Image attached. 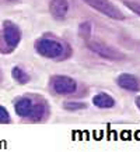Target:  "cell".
<instances>
[{"label": "cell", "mask_w": 140, "mask_h": 152, "mask_svg": "<svg viewBox=\"0 0 140 152\" xmlns=\"http://www.w3.org/2000/svg\"><path fill=\"white\" fill-rule=\"evenodd\" d=\"M21 41L20 28L11 21L3 23V32L0 37V53H10L13 52Z\"/></svg>", "instance_id": "cell-1"}, {"label": "cell", "mask_w": 140, "mask_h": 152, "mask_svg": "<svg viewBox=\"0 0 140 152\" xmlns=\"http://www.w3.org/2000/svg\"><path fill=\"white\" fill-rule=\"evenodd\" d=\"M35 49L41 56L48 59H59L65 53V46L60 41L49 39V38H41L35 43Z\"/></svg>", "instance_id": "cell-2"}, {"label": "cell", "mask_w": 140, "mask_h": 152, "mask_svg": "<svg viewBox=\"0 0 140 152\" xmlns=\"http://www.w3.org/2000/svg\"><path fill=\"white\" fill-rule=\"evenodd\" d=\"M83 1L85 4H88L90 7H93L94 10H97V11H99L101 14L107 15L112 20H118V21L125 20V15L122 14V11L109 0H83Z\"/></svg>", "instance_id": "cell-3"}, {"label": "cell", "mask_w": 140, "mask_h": 152, "mask_svg": "<svg viewBox=\"0 0 140 152\" xmlns=\"http://www.w3.org/2000/svg\"><path fill=\"white\" fill-rule=\"evenodd\" d=\"M87 48H88L91 52H94L95 55L101 56V57H104V59L112 60V61L125 59V55H122L121 52H118L116 49L108 46V45H105V43H101V42L90 41V42H87Z\"/></svg>", "instance_id": "cell-4"}, {"label": "cell", "mask_w": 140, "mask_h": 152, "mask_svg": "<svg viewBox=\"0 0 140 152\" xmlns=\"http://www.w3.org/2000/svg\"><path fill=\"white\" fill-rule=\"evenodd\" d=\"M52 89L59 95H70L77 91V83L67 75H55L51 81Z\"/></svg>", "instance_id": "cell-5"}, {"label": "cell", "mask_w": 140, "mask_h": 152, "mask_svg": "<svg viewBox=\"0 0 140 152\" xmlns=\"http://www.w3.org/2000/svg\"><path fill=\"white\" fill-rule=\"evenodd\" d=\"M116 84L122 89L130 91V92H139L140 91V78L132 75L129 73H122L118 75Z\"/></svg>", "instance_id": "cell-6"}, {"label": "cell", "mask_w": 140, "mask_h": 152, "mask_svg": "<svg viewBox=\"0 0 140 152\" xmlns=\"http://www.w3.org/2000/svg\"><path fill=\"white\" fill-rule=\"evenodd\" d=\"M49 11L55 18H63L69 11V3L67 0H51L49 3Z\"/></svg>", "instance_id": "cell-7"}, {"label": "cell", "mask_w": 140, "mask_h": 152, "mask_svg": "<svg viewBox=\"0 0 140 152\" xmlns=\"http://www.w3.org/2000/svg\"><path fill=\"white\" fill-rule=\"evenodd\" d=\"M32 101L28 99V98H21L15 102L14 105V109H15V113L20 116V117H28L29 113H31V109H32Z\"/></svg>", "instance_id": "cell-8"}, {"label": "cell", "mask_w": 140, "mask_h": 152, "mask_svg": "<svg viewBox=\"0 0 140 152\" xmlns=\"http://www.w3.org/2000/svg\"><path fill=\"white\" fill-rule=\"evenodd\" d=\"M93 103L97 107H99V109H111V107L115 106L113 98L105 92H101V94H98V95H95L93 98Z\"/></svg>", "instance_id": "cell-9"}, {"label": "cell", "mask_w": 140, "mask_h": 152, "mask_svg": "<svg viewBox=\"0 0 140 152\" xmlns=\"http://www.w3.org/2000/svg\"><path fill=\"white\" fill-rule=\"evenodd\" d=\"M43 116H45V106L42 105V103H37V105L32 106L31 113H29L28 117L32 120V121H39V120L43 119Z\"/></svg>", "instance_id": "cell-10"}, {"label": "cell", "mask_w": 140, "mask_h": 152, "mask_svg": "<svg viewBox=\"0 0 140 152\" xmlns=\"http://www.w3.org/2000/svg\"><path fill=\"white\" fill-rule=\"evenodd\" d=\"M11 74H13V78L18 84H27L29 81V75L23 69H20V67H14Z\"/></svg>", "instance_id": "cell-11"}, {"label": "cell", "mask_w": 140, "mask_h": 152, "mask_svg": "<svg viewBox=\"0 0 140 152\" xmlns=\"http://www.w3.org/2000/svg\"><path fill=\"white\" fill-rule=\"evenodd\" d=\"M63 106L67 110H80V109H85L87 107V105L83 103V102H65Z\"/></svg>", "instance_id": "cell-12"}, {"label": "cell", "mask_w": 140, "mask_h": 152, "mask_svg": "<svg viewBox=\"0 0 140 152\" xmlns=\"http://www.w3.org/2000/svg\"><path fill=\"white\" fill-rule=\"evenodd\" d=\"M0 123H1V124L10 123V115L4 106H0Z\"/></svg>", "instance_id": "cell-13"}, {"label": "cell", "mask_w": 140, "mask_h": 152, "mask_svg": "<svg viewBox=\"0 0 140 152\" xmlns=\"http://www.w3.org/2000/svg\"><path fill=\"white\" fill-rule=\"evenodd\" d=\"M80 29V34H81V37H84L85 39H88L90 37V32H91V25L88 23H83L79 27Z\"/></svg>", "instance_id": "cell-14"}, {"label": "cell", "mask_w": 140, "mask_h": 152, "mask_svg": "<svg viewBox=\"0 0 140 152\" xmlns=\"http://www.w3.org/2000/svg\"><path fill=\"white\" fill-rule=\"evenodd\" d=\"M125 6L129 10H132V11H133L135 14L140 15V3H136V1H127V0H126V1H125Z\"/></svg>", "instance_id": "cell-15"}, {"label": "cell", "mask_w": 140, "mask_h": 152, "mask_svg": "<svg viewBox=\"0 0 140 152\" xmlns=\"http://www.w3.org/2000/svg\"><path fill=\"white\" fill-rule=\"evenodd\" d=\"M136 106H137V107L140 109V96L136 98Z\"/></svg>", "instance_id": "cell-16"}, {"label": "cell", "mask_w": 140, "mask_h": 152, "mask_svg": "<svg viewBox=\"0 0 140 152\" xmlns=\"http://www.w3.org/2000/svg\"><path fill=\"white\" fill-rule=\"evenodd\" d=\"M1 78H3V75H1V71H0V81H1Z\"/></svg>", "instance_id": "cell-17"}, {"label": "cell", "mask_w": 140, "mask_h": 152, "mask_svg": "<svg viewBox=\"0 0 140 152\" xmlns=\"http://www.w3.org/2000/svg\"><path fill=\"white\" fill-rule=\"evenodd\" d=\"M6 1H14V0H6Z\"/></svg>", "instance_id": "cell-18"}]
</instances>
